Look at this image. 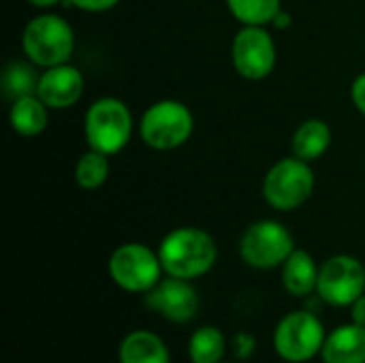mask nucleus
<instances>
[{
	"instance_id": "10",
	"label": "nucleus",
	"mask_w": 365,
	"mask_h": 363,
	"mask_svg": "<svg viewBox=\"0 0 365 363\" xmlns=\"http://www.w3.org/2000/svg\"><path fill=\"white\" fill-rule=\"evenodd\" d=\"M231 60L248 81H261L272 75L276 66V43L265 26H244L231 43Z\"/></svg>"
},
{
	"instance_id": "9",
	"label": "nucleus",
	"mask_w": 365,
	"mask_h": 363,
	"mask_svg": "<svg viewBox=\"0 0 365 363\" xmlns=\"http://www.w3.org/2000/svg\"><path fill=\"white\" fill-rule=\"evenodd\" d=\"M319 297L334 308H351L365 293V267L357 257L334 255L319 272Z\"/></svg>"
},
{
	"instance_id": "25",
	"label": "nucleus",
	"mask_w": 365,
	"mask_h": 363,
	"mask_svg": "<svg viewBox=\"0 0 365 363\" xmlns=\"http://www.w3.org/2000/svg\"><path fill=\"white\" fill-rule=\"evenodd\" d=\"M349 310H351V321L357 323V325H361V327H365V293L359 300L353 302V306H351Z\"/></svg>"
},
{
	"instance_id": "24",
	"label": "nucleus",
	"mask_w": 365,
	"mask_h": 363,
	"mask_svg": "<svg viewBox=\"0 0 365 363\" xmlns=\"http://www.w3.org/2000/svg\"><path fill=\"white\" fill-rule=\"evenodd\" d=\"M351 98H353V105L357 107V111H361L365 116V73L355 77V81L351 86Z\"/></svg>"
},
{
	"instance_id": "11",
	"label": "nucleus",
	"mask_w": 365,
	"mask_h": 363,
	"mask_svg": "<svg viewBox=\"0 0 365 363\" xmlns=\"http://www.w3.org/2000/svg\"><path fill=\"white\" fill-rule=\"evenodd\" d=\"M145 306L169 323L186 325L197 319L201 300L190 280L165 276L152 291L145 293Z\"/></svg>"
},
{
	"instance_id": "16",
	"label": "nucleus",
	"mask_w": 365,
	"mask_h": 363,
	"mask_svg": "<svg viewBox=\"0 0 365 363\" xmlns=\"http://www.w3.org/2000/svg\"><path fill=\"white\" fill-rule=\"evenodd\" d=\"M9 122L17 135L36 137L49 124V107L36 94L15 98L9 109Z\"/></svg>"
},
{
	"instance_id": "22",
	"label": "nucleus",
	"mask_w": 365,
	"mask_h": 363,
	"mask_svg": "<svg viewBox=\"0 0 365 363\" xmlns=\"http://www.w3.org/2000/svg\"><path fill=\"white\" fill-rule=\"evenodd\" d=\"M229 347H231L233 355L237 357V362H246L257 351V340L250 332H237L233 336V340L229 342Z\"/></svg>"
},
{
	"instance_id": "21",
	"label": "nucleus",
	"mask_w": 365,
	"mask_h": 363,
	"mask_svg": "<svg viewBox=\"0 0 365 363\" xmlns=\"http://www.w3.org/2000/svg\"><path fill=\"white\" fill-rule=\"evenodd\" d=\"M109 171V156L90 148L79 156L75 165V182L83 190H98L107 182Z\"/></svg>"
},
{
	"instance_id": "4",
	"label": "nucleus",
	"mask_w": 365,
	"mask_h": 363,
	"mask_svg": "<svg viewBox=\"0 0 365 363\" xmlns=\"http://www.w3.org/2000/svg\"><path fill=\"white\" fill-rule=\"evenodd\" d=\"M192 131V111L182 101L173 98L156 101L154 105H150L139 122L141 141L158 152H169L184 145L190 139Z\"/></svg>"
},
{
	"instance_id": "2",
	"label": "nucleus",
	"mask_w": 365,
	"mask_h": 363,
	"mask_svg": "<svg viewBox=\"0 0 365 363\" xmlns=\"http://www.w3.org/2000/svg\"><path fill=\"white\" fill-rule=\"evenodd\" d=\"M83 133L92 150L113 156L122 152L133 137L130 109L115 96H103L88 107L83 118Z\"/></svg>"
},
{
	"instance_id": "17",
	"label": "nucleus",
	"mask_w": 365,
	"mask_h": 363,
	"mask_svg": "<svg viewBox=\"0 0 365 363\" xmlns=\"http://www.w3.org/2000/svg\"><path fill=\"white\" fill-rule=\"evenodd\" d=\"M331 145V128L327 122L319 120V118H310L306 122H302L291 139V150L293 156L312 163L319 160Z\"/></svg>"
},
{
	"instance_id": "14",
	"label": "nucleus",
	"mask_w": 365,
	"mask_h": 363,
	"mask_svg": "<svg viewBox=\"0 0 365 363\" xmlns=\"http://www.w3.org/2000/svg\"><path fill=\"white\" fill-rule=\"evenodd\" d=\"M120 363H171L167 342L152 329L128 332L118 347Z\"/></svg>"
},
{
	"instance_id": "8",
	"label": "nucleus",
	"mask_w": 365,
	"mask_h": 363,
	"mask_svg": "<svg viewBox=\"0 0 365 363\" xmlns=\"http://www.w3.org/2000/svg\"><path fill=\"white\" fill-rule=\"evenodd\" d=\"M293 250V235L278 220H257L240 237V257L246 265L261 272L282 267Z\"/></svg>"
},
{
	"instance_id": "1",
	"label": "nucleus",
	"mask_w": 365,
	"mask_h": 363,
	"mask_svg": "<svg viewBox=\"0 0 365 363\" xmlns=\"http://www.w3.org/2000/svg\"><path fill=\"white\" fill-rule=\"evenodd\" d=\"M158 257L165 276L192 282L214 270L218 261V246L214 237L199 227H178L163 237Z\"/></svg>"
},
{
	"instance_id": "26",
	"label": "nucleus",
	"mask_w": 365,
	"mask_h": 363,
	"mask_svg": "<svg viewBox=\"0 0 365 363\" xmlns=\"http://www.w3.org/2000/svg\"><path fill=\"white\" fill-rule=\"evenodd\" d=\"M274 28H278V30H284V28H289L291 26V15L289 13H284V11H280L278 15H276V19H274V24H272Z\"/></svg>"
},
{
	"instance_id": "19",
	"label": "nucleus",
	"mask_w": 365,
	"mask_h": 363,
	"mask_svg": "<svg viewBox=\"0 0 365 363\" xmlns=\"http://www.w3.org/2000/svg\"><path fill=\"white\" fill-rule=\"evenodd\" d=\"M38 79L41 75L36 73V64H32L30 60H13L2 71V92L13 101L21 96H32L38 90Z\"/></svg>"
},
{
	"instance_id": "23",
	"label": "nucleus",
	"mask_w": 365,
	"mask_h": 363,
	"mask_svg": "<svg viewBox=\"0 0 365 363\" xmlns=\"http://www.w3.org/2000/svg\"><path fill=\"white\" fill-rule=\"evenodd\" d=\"M66 2L86 13H103V11L113 9L120 0H66Z\"/></svg>"
},
{
	"instance_id": "7",
	"label": "nucleus",
	"mask_w": 365,
	"mask_h": 363,
	"mask_svg": "<svg viewBox=\"0 0 365 363\" xmlns=\"http://www.w3.org/2000/svg\"><path fill=\"white\" fill-rule=\"evenodd\" d=\"M314 190V173L310 163L289 156L278 160L263 180V197L278 212L302 208Z\"/></svg>"
},
{
	"instance_id": "5",
	"label": "nucleus",
	"mask_w": 365,
	"mask_h": 363,
	"mask_svg": "<svg viewBox=\"0 0 365 363\" xmlns=\"http://www.w3.org/2000/svg\"><path fill=\"white\" fill-rule=\"evenodd\" d=\"M327 332L321 319L310 310L284 315L274 329V349L287 363H306L321 357Z\"/></svg>"
},
{
	"instance_id": "13",
	"label": "nucleus",
	"mask_w": 365,
	"mask_h": 363,
	"mask_svg": "<svg viewBox=\"0 0 365 363\" xmlns=\"http://www.w3.org/2000/svg\"><path fill=\"white\" fill-rule=\"evenodd\" d=\"M321 359L323 363H365V327L351 321L329 332Z\"/></svg>"
},
{
	"instance_id": "27",
	"label": "nucleus",
	"mask_w": 365,
	"mask_h": 363,
	"mask_svg": "<svg viewBox=\"0 0 365 363\" xmlns=\"http://www.w3.org/2000/svg\"><path fill=\"white\" fill-rule=\"evenodd\" d=\"M26 2L32 4V6H36V9H51V6L60 4L62 0H26Z\"/></svg>"
},
{
	"instance_id": "20",
	"label": "nucleus",
	"mask_w": 365,
	"mask_h": 363,
	"mask_svg": "<svg viewBox=\"0 0 365 363\" xmlns=\"http://www.w3.org/2000/svg\"><path fill=\"white\" fill-rule=\"evenodd\" d=\"M227 6L242 26H269L282 11L280 0H227Z\"/></svg>"
},
{
	"instance_id": "18",
	"label": "nucleus",
	"mask_w": 365,
	"mask_h": 363,
	"mask_svg": "<svg viewBox=\"0 0 365 363\" xmlns=\"http://www.w3.org/2000/svg\"><path fill=\"white\" fill-rule=\"evenodd\" d=\"M229 342L222 329L214 325H203L192 332L188 340V357L190 363H220L225 362Z\"/></svg>"
},
{
	"instance_id": "15",
	"label": "nucleus",
	"mask_w": 365,
	"mask_h": 363,
	"mask_svg": "<svg viewBox=\"0 0 365 363\" xmlns=\"http://www.w3.org/2000/svg\"><path fill=\"white\" fill-rule=\"evenodd\" d=\"M319 272L321 265H317L314 257L308 250L295 248L282 263V287L293 297H308L317 293Z\"/></svg>"
},
{
	"instance_id": "12",
	"label": "nucleus",
	"mask_w": 365,
	"mask_h": 363,
	"mask_svg": "<svg viewBox=\"0 0 365 363\" xmlns=\"http://www.w3.org/2000/svg\"><path fill=\"white\" fill-rule=\"evenodd\" d=\"M83 94V75L73 64L49 66L41 73L36 96L49 109H68Z\"/></svg>"
},
{
	"instance_id": "6",
	"label": "nucleus",
	"mask_w": 365,
	"mask_h": 363,
	"mask_svg": "<svg viewBox=\"0 0 365 363\" xmlns=\"http://www.w3.org/2000/svg\"><path fill=\"white\" fill-rule=\"evenodd\" d=\"M109 276L113 285L126 293L145 295L163 280V263L158 250L145 244L128 242L118 246L109 257Z\"/></svg>"
},
{
	"instance_id": "28",
	"label": "nucleus",
	"mask_w": 365,
	"mask_h": 363,
	"mask_svg": "<svg viewBox=\"0 0 365 363\" xmlns=\"http://www.w3.org/2000/svg\"><path fill=\"white\" fill-rule=\"evenodd\" d=\"M220 363H244V362H220Z\"/></svg>"
},
{
	"instance_id": "3",
	"label": "nucleus",
	"mask_w": 365,
	"mask_h": 363,
	"mask_svg": "<svg viewBox=\"0 0 365 363\" xmlns=\"http://www.w3.org/2000/svg\"><path fill=\"white\" fill-rule=\"evenodd\" d=\"M21 47L32 64L49 68L68 62L75 49V34L66 19L53 13H43L24 28Z\"/></svg>"
}]
</instances>
